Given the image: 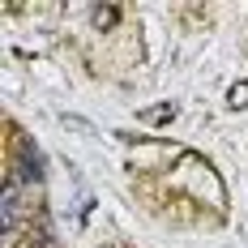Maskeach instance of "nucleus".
Returning <instances> with one entry per match:
<instances>
[{"mask_svg":"<svg viewBox=\"0 0 248 248\" xmlns=\"http://www.w3.org/2000/svg\"><path fill=\"white\" fill-rule=\"evenodd\" d=\"M13 218H17V184L9 180V184H4V205H0V223H4V231H13Z\"/></svg>","mask_w":248,"mask_h":248,"instance_id":"obj_1","label":"nucleus"},{"mask_svg":"<svg viewBox=\"0 0 248 248\" xmlns=\"http://www.w3.org/2000/svg\"><path fill=\"white\" fill-rule=\"evenodd\" d=\"M227 103H231V107H248V81H244V86H235Z\"/></svg>","mask_w":248,"mask_h":248,"instance_id":"obj_2","label":"nucleus"}]
</instances>
